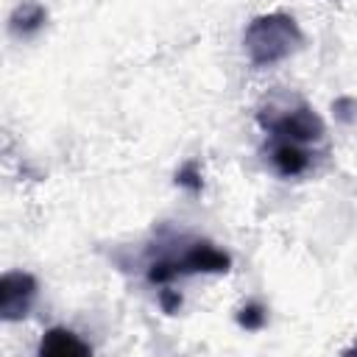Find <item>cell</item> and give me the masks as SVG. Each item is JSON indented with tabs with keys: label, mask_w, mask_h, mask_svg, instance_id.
I'll return each mask as SVG.
<instances>
[{
	"label": "cell",
	"mask_w": 357,
	"mask_h": 357,
	"mask_svg": "<svg viewBox=\"0 0 357 357\" xmlns=\"http://www.w3.org/2000/svg\"><path fill=\"white\" fill-rule=\"evenodd\" d=\"M39 293V282L28 271H6L0 276V318L6 324L22 321Z\"/></svg>",
	"instance_id": "obj_4"
},
{
	"label": "cell",
	"mask_w": 357,
	"mask_h": 357,
	"mask_svg": "<svg viewBox=\"0 0 357 357\" xmlns=\"http://www.w3.org/2000/svg\"><path fill=\"white\" fill-rule=\"evenodd\" d=\"M268 324V310L259 304V301H248L237 310V326L245 329V332H257Z\"/></svg>",
	"instance_id": "obj_8"
},
{
	"label": "cell",
	"mask_w": 357,
	"mask_h": 357,
	"mask_svg": "<svg viewBox=\"0 0 357 357\" xmlns=\"http://www.w3.org/2000/svg\"><path fill=\"white\" fill-rule=\"evenodd\" d=\"M257 123L262 126L268 139L279 142H293L304 148H315L326 137V123L324 117L301 98L293 100H271L257 112Z\"/></svg>",
	"instance_id": "obj_3"
},
{
	"label": "cell",
	"mask_w": 357,
	"mask_h": 357,
	"mask_svg": "<svg viewBox=\"0 0 357 357\" xmlns=\"http://www.w3.org/2000/svg\"><path fill=\"white\" fill-rule=\"evenodd\" d=\"M47 25V8L36 0H22L8 14V33L14 39H31Z\"/></svg>",
	"instance_id": "obj_7"
},
{
	"label": "cell",
	"mask_w": 357,
	"mask_h": 357,
	"mask_svg": "<svg viewBox=\"0 0 357 357\" xmlns=\"http://www.w3.org/2000/svg\"><path fill=\"white\" fill-rule=\"evenodd\" d=\"M265 153H268V162H271L273 173L282 176V178H298V176L310 173L312 159H315L312 148L293 145V142H279V139H268Z\"/></svg>",
	"instance_id": "obj_5"
},
{
	"label": "cell",
	"mask_w": 357,
	"mask_h": 357,
	"mask_svg": "<svg viewBox=\"0 0 357 357\" xmlns=\"http://www.w3.org/2000/svg\"><path fill=\"white\" fill-rule=\"evenodd\" d=\"M346 354H357V343H354V346H349V349H346Z\"/></svg>",
	"instance_id": "obj_12"
},
{
	"label": "cell",
	"mask_w": 357,
	"mask_h": 357,
	"mask_svg": "<svg viewBox=\"0 0 357 357\" xmlns=\"http://www.w3.org/2000/svg\"><path fill=\"white\" fill-rule=\"evenodd\" d=\"M159 307H162L167 315H176L178 307H181V293H178V290H170V287L159 290Z\"/></svg>",
	"instance_id": "obj_11"
},
{
	"label": "cell",
	"mask_w": 357,
	"mask_h": 357,
	"mask_svg": "<svg viewBox=\"0 0 357 357\" xmlns=\"http://www.w3.org/2000/svg\"><path fill=\"white\" fill-rule=\"evenodd\" d=\"M176 184L192 195H198L204 190V176H201V165L195 159H187L178 170H176Z\"/></svg>",
	"instance_id": "obj_9"
},
{
	"label": "cell",
	"mask_w": 357,
	"mask_h": 357,
	"mask_svg": "<svg viewBox=\"0 0 357 357\" xmlns=\"http://www.w3.org/2000/svg\"><path fill=\"white\" fill-rule=\"evenodd\" d=\"M304 47V31L287 11L254 17L243 31V50L254 67H273Z\"/></svg>",
	"instance_id": "obj_2"
},
{
	"label": "cell",
	"mask_w": 357,
	"mask_h": 357,
	"mask_svg": "<svg viewBox=\"0 0 357 357\" xmlns=\"http://www.w3.org/2000/svg\"><path fill=\"white\" fill-rule=\"evenodd\" d=\"M231 257L204 237H178L167 243H156L148 251L145 279L153 287H167L181 276L195 273H229Z\"/></svg>",
	"instance_id": "obj_1"
},
{
	"label": "cell",
	"mask_w": 357,
	"mask_h": 357,
	"mask_svg": "<svg viewBox=\"0 0 357 357\" xmlns=\"http://www.w3.org/2000/svg\"><path fill=\"white\" fill-rule=\"evenodd\" d=\"M39 354L45 357H86L92 354V346L86 340H81V335H75L67 326H53L42 335L39 340Z\"/></svg>",
	"instance_id": "obj_6"
},
{
	"label": "cell",
	"mask_w": 357,
	"mask_h": 357,
	"mask_svg": "<svg viewBox=\"0 0 357 357\" xmlns=\"http://www.w3.org/2000/svg\"><path fill=\"white\" fill-rule=\"evenodd\" d=\"M332 109H335V117L340 123H346V126L357 123V98H337L332 103Z\"/></svg>",
	"instance_id": "obj_10"
}]
</instances>
